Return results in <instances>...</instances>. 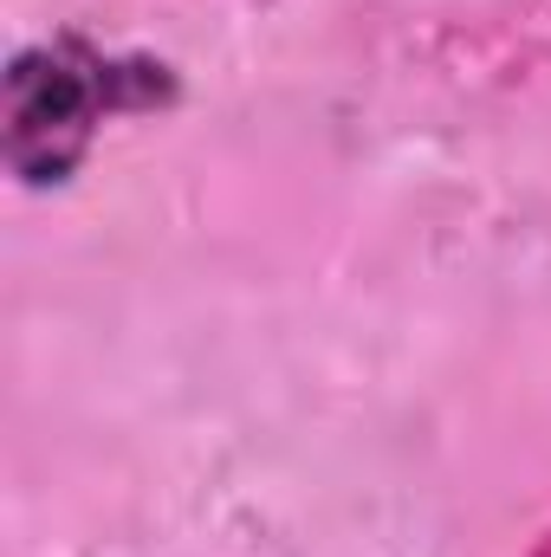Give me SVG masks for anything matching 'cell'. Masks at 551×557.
<instances>
[{"instance_id":"1","label":"cell","mask_w":551,"mask_h":557,"mask_svg":"<svg viewBox=\"0 0 551 557\" xmlns=\"http://www.w3.org/2000/svg\"><path fill=\"white\" fill-rule=\"evenodd\" d=\"M175 78L156 59H111L85 39L26 46L7 59V169L26 188L65 182L105 117L169 104Z\"/></svg>"}]
</instances>
